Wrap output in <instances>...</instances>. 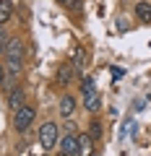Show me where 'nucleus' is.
<instances>
[{
  "instance_id": "obj_2",
  "label": "nucleus",
  "mask_w": 151,
  "mask_h": 156,
  "mask_svg": "<svg viewBox=\"0 0 151 156\" xmlns=\"http://www.w3.org/2000/svg\"><path fill=\"white\" fill-rule=\"evenodd\" d=\"M34 117H37L34 107H26V104H23L21 109L16 112V117H13V128H16L18 133H26V130L34 125Z\"/></svg>"
},
{
  "instance_id": "obj_6",
  "label": "nucleus",
  "mask_w": 151,
  "mask_h": 156,
  "mask_svg": "<svg viewBox=\"0 0 151 156\" xmlns=\"http://www.w3.org/2000/svg\"><path fill=\"white\" fill-rule=\"evenodd\" d=\"M76 78V65H68V62H63L60 68H57V83L60 86H68Z\"/></svg>"
},
{
  "instance_id": "obj_10",
  "label": "nucleus",
  "mask_w": 151,
  "mask_h": 156,
  "mask_svg": "<svg viewBox=\"0 0 151 156\" xmlns=\"http://www.w3.org/2000/svg\"><path fill=\"white\" fill-rule=\"evenodd\" d=\"M91 146H94V138L89 133L78 135V156H91Z\"/></svg>"
},
{
  "instance_id": "obj_20",
  "label": "nucleus",
  "mask_w": 151,
  "mask_h": 156,
  "mask_svg": "<svg viewBox=\"0 0 151 156\" xmlns=\"http://www.w3.org/2000/svg\"><path fill=\"white\" fill-rule=\"evenodd\" d=\"M91 156H94V154H91Z\"/></svg>"
},
{
  "instance_id": "obj_15",
  "label": "nucleus",
  "mask_w": 151,
  "mask_h": 156,
  "mask_svg": "<svg viewBox=\"0 0 151 156\" xmlns=\"http://www.w3.org/2000/svg\"><path fill=\"white\" fill-rule=\"evenodd\" d=\"M99 133H102V130H99V122H91V138H99Z\"/></svg>"
},
{
  "instance_id": "obj_4",
  "label": "nucleus",
  "mask_w": 151,
  "mask_h": 156,
  "mask_svg": "<svg viewBox=\"0 0 151 156\" xmlns=\"http://www.w3.org/2000/svg\"><path fill=\"white\" fill-rule=\"evenodd\" d=\"M5 57H16V60H23L26 57V50H23L21 37H11L5 44Z\"/></svg>"
},
{
  "instance_id": "obj_14",
  "label": "nucleus",
  "mask_w": 151,
  "mask_h": 156,
  "mask_svg": "<svg viewBox=\"0 0 151 156\" xmlns=\"http://www.w3.org/2000/svg\"><path fill=\"white\" fill-rule=\"evenodd\" d=\"M65 5L70 11H81V0H65Z\"/></svg>"
},
{
  "instance_id": "obj_12",
  "label": "nucleus",
  "mask_w": 151,
  "mask_h": 156,
  "mask_svg": "<svg viewBox=\"0 0 151 156\" xmlns=\"http://www.w3.org/2000/svg\"><path fill=\"white\" fill-rule=\"evenodd\" d=\"M73 112H76V99H73V96H63V99H60V115L63 117H70Z\"/></svg>"
},
{
  "instance_id": "obj_19",
  "label": "nucleus",
  "mask_w": 151,
  "mask_h": 156,
  "mask_svg": "<svg viewBox=\"0 0 151 156\" xmlns=\"http://www.w3.org/2000/svg\"><path fill=\"white\" fill-rule=\"evenodd\" d=\"M60 3H65V0H60Z\"/></svg>"
},
{
  "instance_id": "obj_1",
  "label": "nucleus",
  "mask_w": 151,
  "mask_h": 156,
  "mask_svg": "<svg viewBox=\"0 0 151 156\" xmlns=\"http://www.w3.org/2000/svg\"><path fill=\"white\" fill-rule=\"evenodd\" d=\"M81 91H84V107L89 112H99L102 104H99V94H96L91 78H84V81H81Z\"/></svg>"
},
{
  "instance_id": "obj_3",
  "label": "nucleus",
  "mask_w": 151,
  "mask_h": 156,
  "mask_svg": "<svg viewBox=\"0 0 151 156\" xmlns=\"http://www.w3.org/2000/svg\"><path fill=\"white\" fill-rule=\"evenodd\" d=\"M57 140H60V138H57V125L55 122H45L39 128V143H42V148L50 151L52 146H57Z\"/></svg>"
},
{
  "instance_id": "obj_5",
  "label": "nucleus",
  "mask_w": 151,
  "mask_h": 156,
  "mask_svg": "<svg viewBox=\"0 0 151 156\" xmlns=\"http://www.w3.org/2000/svg\"><path fill=\"white\" fill-rule=\"evenodd\" d=\"M57 146H60V154H68V156H78V138L70 133H65L60 140H57Z\"/></svg>"
},
{
  "instance_id": "obj_7",
  "label": "nucleus",
  "mask_w": 151,
  "mask_h": 156,
  "mask_svg": "<svg viewBox=\"0 0 151 156\" xmlns=\"http://www.w3.org/2000/svg\"><path fill=\"white\" fill-rule=\"evenodd\" d=\"M23 70V60H16V57H5V76L8 78H18Z\"/></svg>"
},
{
  "instance_id": "obj_8",
  "label": "nucleus",
  "mask_w": 151,
  "mask_h": 156,
  "mask_svg": "<svg viewBox=\"0 0 151 156\" xmlns=\"http://www.w3.org/2000/svg\"><path fill=\"white\" fill-rule=\"evenodd\" d=\"M135 16H138L143 23L151 21V3H149V0H141V3H135Z\"/></svg>"
},
{
  "instance_id": "obj_11",
  "label": "nucleus",
  "mask_w": 151,
  "mask_h": 156,
  "mask_svg": "<svg viewBox=\"0 0 151 156\" xmlns=\"http://www.w3.org/2000/svg\"><path fill=\"white\" fill-rule=\"evenodd\" d=\"M13 3L11 0H0V23H5V21H11L13 18Z\"/></svg>"
},
{
  "instance_id": "obj_13",
  "label": "nucleus",
  "mask_w": 151,
  "mask_h": 156,
  "mask_svg": "<svg viewBox=\"0 0 151 156\" xmlns=\"http://www.w3.org/2000/svg\"><path fill=\"white\" fill-rule=\"evenodd\" d=\"M84 62H86V52H84V47H78V50H76V57H73L76 70H78V68H84Z\"/></svg>"
},
{
  "instance_id": "obj_16",
  "label": "nucleus",
  "mask_w": 151,
  "mask_h": 156,
  "mask_svg": "<svg viewBox=\"0 0 151 156\" xmlns=\"http://www.w3.org/2000/svg\"><path fill=\"white\" fill-rule=\"evenodd\" d=\"M5 44H8V39H5V31L0 29V50H5Z\"/></svg>"
},
{
  "instance_id": "obj_9",
  "label": "nucleus",
  "mask_w": 151,
  "mask_h": 156,
  "mask_svg": "<svg viewBox=\"0 0 151 156\" xmlns=\"http://www.w3.org/2000/svg\"><path fill=\"white\" fill-rule=\"evenodd\" d=\"M8 107H11V109H16V112L23 107V89H21V86L11 91V96H8Z\"/></svg>"
},
{
  "instance_id": "obj_17",
  "label": "nucleus",
  "mask_w": 151,
  "mask_h": 156,
  "mask_svg": "<svg viewBox=\"0 0 151 156\" xmlns=\"http://www.w3.org/2000/svg\"><path fill=\"white\" fill-rule=\"evenodd\" d=\"M3 78H5V65H0V83H3Z\"/></svg>"
},
{
  "instance_id": "obj_18",
  "label": "nucleus",
  "mask_w": 151,
  "mask_h": 156,
  "mask_svg": "<svg viewBox=\"0 0 151 156\" xmlns=\"http://www.w3.org/2000/svg\"><path fill=\"white\" fill-rule=\"evenodd\" d=\"M57 156H68V154H57Z\"/></svg>"
}]
</instances>
